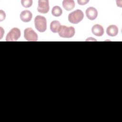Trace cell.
Here are the masks:
<instances>
[{"mask_svg": "<svg viewBox=\"0 0 122 122\" xmlns=\"http://www.w3.org/2000/svg\"><path fill=\"white\" fill-rule=\"evenodd\" d=\"M34 25L36 30L40 32H43L47 30V20L45 17L37 15L34 19Z\"/></svg>", "mask_w": 122, "mask_h": 122, "instance_id": "1", "label": "cell"}, {"mask_svg": "<svg viewBox=\"0 0 122 122\" xmlns=\"http://www.w3.org/2000/svg\"><path fill=\"white\" fill-rule=\"evenodd\" d=\"M84 17V14L81 10H76L70 13L68 17V20L72 24H78Z\"/></svg>", "mask_w": 122, "mask_h": 122, "instance_id": "2", "label": "cell"}, {"mask_svg": "<svg viewBox=\"0 0 122 122\" xmlns=\"http://www.w3.org/2000/svg\"><path fill=\"white\" fill-rule=\"evenodd\" d=\"M59 35L61 37L64 38H70L74 36L75 33V30L72 26L67 27L65 25H61Z\"/></svg>", "mask_w": 122, "mask_h": 122, "instance_id": "3", "label": "cell"}, {"mask_svg": "<svg viewBox=\"0 0 122 122\" xmlns=\"http://www.w3.org/2000/svg\"><path fill=\"white\" fill-rule=\"evenodd\" d=\"M21 32L18 28H13L7 33L6 37V41H17L20 37Z\"/></svg>", "mask_w": 122, "mask_h": 122, "instance_id": "4", "label": "cell"}, {"mask_svg": "<svg viewBox=\"0 0 122 122\" xmlns=\"http://www.w3.org/2000/svg\"><path fill=\"white\" fill-rule=\"evenodd\" d=\"M24 37L27 41H36L38 36L37 33L31 28H28L24 30Z\"/></svg>", "mask_w": 122, "mask_h": 122, "instance_id": "5", "label": "cell"}, {"mask_svg": "<svg viewBox=\"0 0 122 122\" xmlns=\"http://www.w3.org/2000/svg\"><path fill=\"white\" fill-rule=\"evenodd\" d=\"M38 3L37 10L38 12L43 14H46L48 12L50 9L48 0H39Z\"/></svg>", "mask_w": 122, "mask_h": 122, "instance_id": "6", "label": "cell"}, {"mask_svg": "<svg viewBox=\"0 0 122 122\" xmlns=\"http://www.w3.org/2000/svg\"><path fill=\"white\" fill-rule=\"evenodd\" d=\"M85 14L87 18L91 20H93L96 19L98 16V11L96 9L93 7H90L88 8L86 11Z\"/></svg>", "mask_w": 122, "mask_h": 122, "instance_id": "7", "label": "cell"}, {"mask_svg": "<svg viewBox=\"0 0 122 122\" xmlns=\"http://www.w3.org/2000/svg\"><path fill=\"white\" fill-rule=\"evenodd\" d=\"M20 18L23 22H28L31 20L32 18V14L29 10H24L20 13Z\"/></svg>", "mask_w": 122, "mask_h": 122, "instance_id": "8", "label": "cell"}, {"mask_svg": "<svg viewBox=\"0 0 122 122\" xmlns=\"http://www.w3.org/2000/svg\"><path fill=\"white\" fill-rule=\"evenodd\" d=\"M92 34L96 36H102L104 34V29L103 27L98 24L94 25L92 28Z\"/></svg>", "mask_w": 122, "mask_h": 122, "instance_id": "9", "label": "cell"}, {"mask_svg": "<svg viewBox=\"0 0 122 122\" xmlns=\"http://www.w3.org/2000/svg\"><path fill=\"white\" fill-rule=\"evenodd\" d=\"M106 31L108 36L114 37L118 33V28L115 25H111L107 28Z\"/></svg>", "mask_w": 122, "mask_h": 122, "instance_id": "10", "label": "cell"}, {"mask_svg": "<svg viewBox=\"0 0 122 122\" xmlns=\"http://www.w3.org/2000/svg\"><path fill=\"white\" fill-rule=\"evenodd\" d=\"M62 6L65 10L70 11L75 7L74 1L73 0H64L62 1Z\"/></svg>", "mask_w": 122, "mask_h": 122, "instance_id": "11", "label": "cell"}, {"mask_svg": "<svg viewBox=\"0 0 122 122\" xmlns=\"http://www.w3.org/2000/svg\"><path fill=\"white\" fill-rule=\"evenodd\" d=\"M61 27V23L58 20H53L50 24V30L53 33L58 32Z\"/></svg>", "mask_w": 122, "mask_h": 122, "instance_id": "12", "label": "cell"}, {"mask_svg": "<svg viewBox=\"0 0 122 122\" xmlns=\"http://www.w3.org/2000/svg\"><path fill=\"white\" fill-rule=\"evenodd\" d=\"M62 13V10L58 6H54L51 10V14L55 17H60Z\"/></svg>", "mask_w": 122, "mask_h": 122, "instance_id": "13", "label": "cell"}, {"mask_svg": "<svg viewBox=\"0 0 122 122\" xmlns=\"http://www.w3.org/2000/svg\"><path fill=\"white\" fill-rule=\"evenodd\" d=\"M32 0H21V3L22 6L24 8H29L32 5Z\"/></svg>", "mask_w": 122, "mask_h": 122, "instance_id": "14", "label": "cell"}, {"mask_svg": "<svg viewBox=\"0 0 122 122\" xmlns=\"http://www.w3.org/2000/svg\"><path fill=\"white\" fill-rule=\"evenodd\" d=\"M6 14L4 11L0 10V21H2L5 19Z\"/></svg>", "mask_w": 122, "mask_h": 122, "instance_id": "15", "label": "cell"}, {"mask_svg": "<svg viewBox=\"0 0 122 122\" xmlns=\"http://www.w3.org/2000/svg\"><path fill=\"white\" fill-rule=\"evenodd\" d=\"M89 1V0H77V2L78 3V4L80 5H84L86 4Z\"/></svg>", "mask_w": 122, "mask_h": 122, "instance_id": "16", "label": "cell"}]
</instances>
